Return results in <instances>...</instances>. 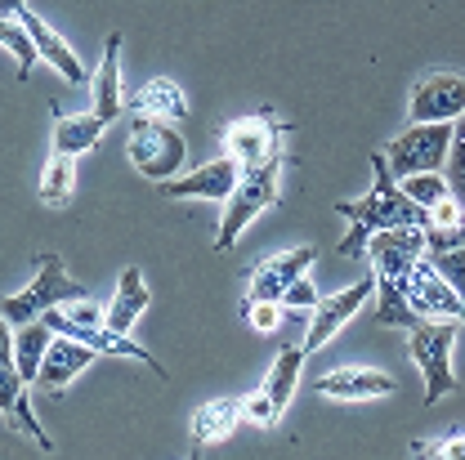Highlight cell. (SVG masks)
<instances>
[{"label": "cell", "instance_id": "ba28073f", "mask_svg": "<svg viewBox=\"0 0 465 460\" xmlns=\"http://www.w3.org/2000/svg\"><path fill=\"white\" fill-rule=\"evenodd\" d=\"M399 287H403L407 304L420 313V318H439V322H465V299L457 290L448 287V278L420 255L411 269H407V278H399Z\"/></svg>", "mask_w": 465, "mask_h": 460}, {"label": "cell", "instance_id": "d6986e66", "mask_svg": "<svg viewBox=\"0 0 465 460\" xmlns=\"http://www.w3.org/2000/svg\"><path fill=\"white\" fill-rule=\"evenodd\" d=\"M242 403H246V398H215V403L202 406V411L193 416V452H202V447L229 438L232 429H237V420H242Z\"/></svg>", "mask_w": 465, "mask_h": 460}, {"label": "cell", "instance_id": "7402d4cb", "mask_svg": "<svg viewBox=\"0 0 465 460\" xmlns=\"http://www.w3.org/2000/svg\"><path fill=\"white\" fill-rule=\"evenodd\" d=\"M125 108L148 113V116H162V121H188V99H183V90H179L174 81H166V76L148 81Z\"/></svg>", "mask_w": 465, "mask_h": 460}, {"label": "cell", "instance_id": "44dd1931", "mask_svg": "<svg viewBox=\"0 0 465 460\" xmlns=\"http://www.w3.org/2000/svg\"><path fill=\"white\" fill-rule=\"evenodd\" d=\"M300 371H304V348L300 345H287L278 353V362H273V371H269V380L260 385V394L269 398V406L282 416L295 398V385H300Z\"/></svg>", "mask_w": 465, "mask_h": 460}, {"label": "cell", "instance_id": "52a82bcc", "mask_svg": "<svg viewBox=\"0 0 465 460\" xmlns=\"http://www.w3.org/2000/svg\"><path fill=\"white\" fill-rule=\"evenodd\" d=\"M448 148H452V121H420V125L411 121V130L385 148V161L399 179L416 171H443Z\"/></svg>", "mask_w": 465, "mask_h": 460}, {"label": "cell", "instance_id": "f1b7e54d", "mask_svg": "<svg viewBox=\"0 0 465 460\" xmlns=\"http://www.w3.org/2000/svg\"><path fill=\"white\" fill-rule=\"evenodd\" d=\"M425 259L448 278V287L465 299V246H439V250H425Z\"/></svg>", "mask_w": 465, "mask_h": 460}, {"label": "cell", "instance_id": "603a6c76", "mask_svg": "<svg viewBox=\"0 0 465 460\" xmlns=\"http://www.w3.org/2000/svg\"><path fill=\"white\" fill-rule=\"evenodd\" d=\"M50 340H54V331H50L41 318H32V322L18 327V336H14V367L23 371L27 385H36V376H41V357H45Z\"/></svg>", "mask_w": 465, "mask_h": 460}, {"label": "cell", "instance_id": "2e32d148", "mask_svg": "<svg viewBox=\"0 0 465 460\" xmlns=\"http://www.w3.org/2000/svg\"><path fill=\"white\" fill-rule=\"evenodd\" d=\"M242 166L232 157H220V161H206L193 174H174L162 183V197H211V201H224L237 183Z\"/></svg>", "mask_w": 465, "mask_h": 460}, {"label": "cell", "instance_id": "3957f363", "mask_svg": "<svg viewBox=\"0 0 465 460\" xmlns=\"http://www.w3.org/2000/svg\"><path fill=\"white\" fill-rule=\"evenodd\" d=\"M282 166H287V157H282V161L251 166V171L237 174L232 192L224 197V215H220V232H215V250H229L232 241L242 237V229H246L260 210L278 206V192H282Z\"/></svg>", "mask_w": 465, "mask_h": 460}, {"label": "cell", "instance_id": "83f0119b", "mask_svg": "<svg viewBox=\"0 0 465 460\" xmlns=\"http://www.w3.org/2000/svg\"><path fill=\"white\" fill-rule=\"evenodd\" d=\"M448 188L457 197V206L465 210V113L452 125V148H448Z\"/></svg>", "mask_w": 465, "mask_h": 460}, {"label": "cell", "instance_id": "484cf974", "mask_svg": "<svg viewBox=\"0 0 465 460\" xmlns=\"http://www.w3.org/2000/svg\"><path fill=\"white\" fill-rule=\"evenodd\" d=\"M0 45L18 58V81H27L41 54H36V41H32V32H27V27H23L14 14H0Z\"/></svg>", "mask_w": 465, "mask_h": 460}, {"label": "cell", "instance_id": "cb8c5ba5", "mask_svg": "<svg viewBox=\"0 0 465 460\" xmlns=\"http://www.w3.org/2000/svg\"><path fill=\"white\" fill-rule=\"evenodd\" d=\"M371 318H376V327H403V331H411V327L420 322V313L407 304L399 278H376V304H371Z\"/></svg>", "mask_w": 465, "mask_h": 460}, {"label": "cell", "instance_id": "e575fe53", "mask_svg": "<svg viewBox=\"0 0 465 460\" xmlns=\"http://www.w3.org/2000/svg\"><path fill=\"white\" fill-rule=\"evenodd\" d=\"M23 5H27V0H0V14H18Z\"/></svg>", "mask_w": 465, "mask_h": 460}, {"label": "cell", "instance_id": "7c38bea8", "mask_svg": "<svg viewBox=\"0 0 465 460\" xmlns=\"http://www.w3.org/2000/svg\"><path fill=\"white\" fill-rule=\"evenodd\" d=\"M313 394L322 398H341V403H367V398H390L399 394V380L371 367H345V371H327L313 380Z\"/></svg>", "mask_w": 465, "mask_h": 460}, {"label": "cell", "instance_id": "836d02e7", "mask_svg": "<svg viewBox=\"0 0 465 460\" xmlns=\"http://www.w3.org/2000/svg\"><path fill=\"white\" fill-rule=\"evenodd\" d=\"M5 362H14V322L0 313V367Z\"/></svg>", "mask_w": 465, "mask_h": 460}, {"label": "cell", "instance_id": "f546056e", "mask_svg": "<svg viewBox=\"0 0 465 460\" xmlns=\"http://www.w3.org/2000/svg\"><path fill=\"white\" fill-rule=\"evenodd\" d=\"M242 313H246V322L255 327V331H278V322H282V308H278V299H246L242 304Z\"/></svg>", "mask_w": 465, "mask_h": 460}, {"label": "cell", "instance_id": "8992f818", "mask_svg": "<svg viewBox=\"0 0 465 460\" xmlns=\"http://www.w3.org/2000/svg\"><path fill=\"white\" fill-rule=\"evenodd\" d=\"M291 125H282L273 113L242 116L224 130V157H232L242 171L264 166V161H282V143H287Z\"/></svg>", "mask_w": 465, "mask_h": 460}, {"label": "cell", "instance_id": "1f68e13d", "mask_svg": "<svg viewBox=\"0 0 465 460\" xmlns=\"http://www.w3.org/2000/svg\"><path fill=\"white\" fill-rule=\"evenodd\" d=\"M278 304H287L291 313H313V304H318V290H313V282H309V273H300V278H295V282L282 290V299H278Z\"/></svg>", "mask_w": 465, "mask_h": 460}, {"label": "cell", "instance_id": "ac0fdd59", "mask_svg": "<svg viewBox=\"0 0 465 460\" xmlns=\"http://www.w3.org/2000/svg\"><path fill=\"white\" fill-rule=\"evenodd\" d=\"M104 130H108V121L99 113H58L54 108V152L63 157H81V152H90L99 139H104Z\"/></svg>", "mask_w": 465, "mask_h": 460}, {"label": "cell", "instance_id": "5bb4252c", "mask_svg": "<svg viewBox=\"0 0 465 460\" xmlns=\"http://www.w3.org/2000/svg\"><path fill=\"white\" fill-rule=\"evenodd\" d=\"M14 18H18V23H23V27L32 32V41H36V54L45 58V63L54 67V72L63 76V81H67V85H85V81H90L85 63L72 54V45H67V41L58 36V32L50 27V23H45V18H41V14H32V9L23 5V9L14 14Z\"/></svg>", "mask_w": 465, "mask_h": 460}, {"label": "cell", "instance_id": "ffe728a7", "mask_svg": "<svg viewBox=\"0 0 465 460\" xmlns=\"http://www.w3.org/2000/svg\"><path fill=\"white\" fill-rule=\"evenodd\" d=\"M148 304H153V290L143 282V273H139V269H125V273H121V287H116L113 308H108V327H113V331H130V327L143 318Z\"/></svg>", "mask_w": 465, "mask_h": 460}, {"label": "cell", "instance_id": "e0dca14e", "mask_svg": "<svg viewBox=\"0 0 465 460\" xmlns=\"http://www.w3.org/2000/svg\"><path fill=\"white\" fill-rule=\"evenodd\" d=\"M94 113L113 125L116 116H125V94H121V36H108L104 63L94 72Z\"/></svg>", "mask_w": 465, "mask_h": 460}, {"label": "cell", "instance_id": "d6a6232c", "mask_svg": "<svg viewBox=\"0 0 465 460\" xmlns=\"http://www.w3.org/2000/svg\"><path fill=\"white\" fill-rule=\"evenodd\" d=\"M439 246H465V210L443 229H425V250H439Z\"/></svg>", "mask_w": 465, "mask_h": 460}, {"label": "cell", "instance_id": "6da1fadb", "mask_svg": "<svg viewBox=\"0 0 465 460\" xmlns=\"http://www.w3.org/2000/svg\"><path fill=\"white\" fill-rule=\"evenodd\" d=\"M371 174H376V188L367 197L336 201V215H345L349 224H353L349 237L341 241V255L345 259H362L371 232H381V229H399V224H407V229H430V210H420L403 192V183H399V174L390 171L385 152H371Z\"/></svg>", "mask_w": 465, "mask_h": 460}, {"label": "cell", "instance_id": "4dcf8cb0", "mask_svg": "<svg viewBox=\"0 0 465 460\" xmlns=\"http://www.w3.org/2000/svg\"><path fill=\"white\" fill-rule=\"evenodd\" d=\"M411 456H439V460H465V429L448 434L439 443H411Z\"/></svg>", "mask_w": 465, "mask_h": 460}, {"label": "cell", "instance_id": "9c48e42d", "mask_svg": "<svg viewBox=\"0 0 465 460\" xmlns=\"http://www.w3.org/2000/svg\"><path fill=\"white\" fill-rule=\"evenodd\" d=\"M465 113V76L461 72H448V67H434L425 72L416 85H411V103L407 116L420 125V121H457Z\"/></svg>", "mask_w": 465, "mask_h": 460}, {"label": "cell", "instance_id": "30bf717a", "mask_svg": "<svg viewBox=\"0 0 465 460\" xmlns=\"http://www.w3.org/2000/svg\"><path fill=\"white\" fill-rule=\"evenodd\" d=\"M371 290H376V273H367V278H358L353 287L336 290V295H327V299H318L313 304V322H309V336H304V357L309 353H318V348L327 345L331 336H341V327H345L349 318L371 299Z\"/></svg>", "mask_w": 465, "mask_h": 460}, {"label": "cell", "instance_id": "d4e9b609", "mask_svg": "<svg viewBox=\"0 0 465 460\" xmlns=\"http://www.w3.org/2000/svg\"><path fill=\"white\" fill-rule=\"evenodd\" d=\"M72 188H76V161L63 157V152H50V166L41 174V201L45 206H67Z\"/></svg>", "mask_w": 465, "mask_h": 460}, {"label": "cell", "instance_id": "7a4b0ae2", "mask_svg": "<svg viewBox=\"0 0 465 460\" xmlns=\"http://www.w3.org/2000/svg\"><path fill=\"white\" fill-rule=\"evenodd\" d=\"M125 152H130L134 171L143 179H153V183L174 179L183 171V161H188V143H183V134L174 130L171 121L134 113V108H125Z\"/></svg>", "mask_w": 465, "mask_h": 460}, {"label": "cell", "instance_id": "4fadbf2b", "mask_svg": "<svg viewBox=\"0 0 465 460\" xmlns=\"http://www.w3.org/2000/svg\"><path fill=\"white\" fill-rule=\"evenodd\" d=\"M318 259V250L304 241V246H291L282 255H269L260 269H255V278H251V287H246V299H282V290L300 278V273H309V264Z\"/></svg>", "mask_w": 465, "mask_h": 460}, {"label": "cell", "instance_id": "5b68a950", "mask_svg": "<svg viewBox=\"0 0 465 460\" xmlns=\"http://www.w3.org/2000/svg\"><path fill=\"white\" fill-rule=\"evenodd\" d=\"M85 295H90V287H81V282L63 269L58 255H36V282L27 290H18V295H0V313H5L14 327H23V322L41 318L45 308L67 304V299H85Z\"/></svg>", "mask_w": 465, "mask_h": 460}, {"label": "cell", "instance_id": "4316f807", "mask_svg": "<svg viewBox=\"0 0 465 460\" xmlns=\"http://www.w3.org/2000/svg\"><path fill=\"white\" fill-rule=\"evenodd\" d=\"M399 183H403V192L411 197V201H416V206H420V210H434L439 201H448V197H452L448 179H443L439 171H416V174H403Z\"/></svg>", "mask_w": 465, "mask_h": 460}, {"label": "cell", "instance_id": "9a60e30c", "mask_svg": "<svg viewBox=\"0 0 465 460\" xmlns=\"http://www.w3.org/2000/svg\"><path fill=\"white\" fill-rule=\"evenodd\" d=\"M99 353L90 345H81V340H72V336H54L50 348H45V357H41V376H36V385L45 389V394H63L90 362H94Z\"/></svg>", "mask_w": 465, "mask_h": 460}, {"label": "cell", "instance_id": "8fae6325", "mask_svg": "<svg viewBox=\"0 0 465 460\" xmlns=\"http://www.w3.org/2000/svg\"><path fill=\"white\" fill-rule=\"evenodd\" d=\"M425 255V229H381L367 241V259L376 278H407V269Z\"/></svg>", "mask_w": 465, "mask_h": 460}, {"label": "cell", "instance_id": "277c9868", "mask_svg": "<svg viewBox=\"0 0 465 460\" xmlns=\"http://www.w3.org/2000/svg\"><path fill=\"white\" fill-rule=\"evenodd\" d=\"M452 345H457V322H439V318H420L407 331V353L425 376V406H434L439 398H448L457 389L452 376Z\"/></svg>", "mask_w": 465, "mask_h": 460}]
</instances>
